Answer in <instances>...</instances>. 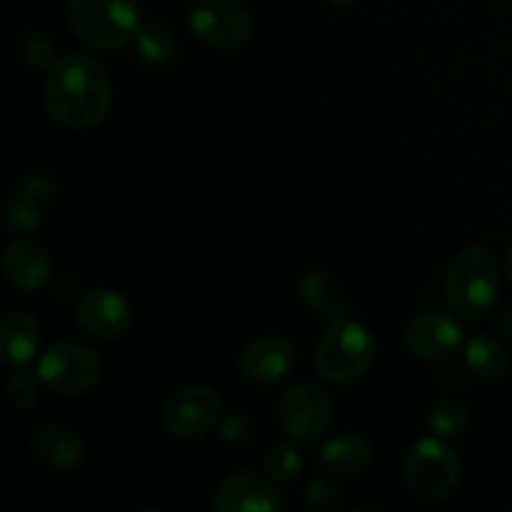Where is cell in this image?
<instances>
[{
    "instance_id": "6da1fadb",
    "label": "cell",
    "mask_w": 512,
    "mask_h": 512,
    "mask_svg": "<svg viewBox=\"0 0 512 512\" xmlns=\"http://www.w3.org/2000/svg\"><path fill=\"white\" fill-rule=\"evenodd\" d=\"M45 110L68 130H88L103 123L113 105L108 70L88 55H65L45 83Z\"/></svg>"
},
{
    "instance_id": "7a4b0ae2",
    "label": "cell",
    "mask_w": 512,
    "mask_h": 512,
    "mask_svg": "<svg viewBox=\"0 0 512 512\" xmlns=\"http://www.w3.org/2000/svg\"><path fill=\"white\" fill-rule=\"evenodd\" d=\"M500 293V268L488 248L470 245L448 265L445 295L455 315L463 320H480L493 310Z\"/></svg>"
},
{
    "instance_id": "3957f363",
    "label": "cell",
    "mask_w": 512,
    "mask_h": 512,
    "mask_svg": "<svg viewBox=\"0 0 512 512\" xmlns=\"http://www.w3.org/2000/svg\"><path fill=\"white\" fill-rule=\"evenodd\" d=\"M68 20L75 38L98 53H115L140 30V0H70Z\"/></svg>"
},
{
    "instance_id": "277c9868",
    "label": "cell",
    "mask_w": 512,
    "mask_h": 512,
    "mask_svg": "<svg viewBox=\"0 0 512 512\" xmlns=\"http://www.w3.org/2000/svg\"><path fill=\"white\" fill-rule=\"evenodd\" d=\"M375 363V340L355 320H335L315 348V370L328 383H355Z\"/></svg>"
},
{
    "instance_id": "5b68a950",
    "label": "cell",
    "mask_w": 512,
    "mask_h": 512,
    "mask_svg": "<svg viewBox=\"0 0 512 512\" xmlns=\"http://www.w3.org/2000/svg\"><path fill=\"white\" fill-rule=\"evenodd\" d=\"M35 373L40 375L48 390L73 398V395L90 393L100 383L103 363L88 345L75 343V340H60L40 355Z\"/></svg>"
},
{
    "instance_id": "8992f818",
    "label": "cell",
    "mask_w": 512,
    "mask_h": 512,
    "mask_svg": "<svg viewBox=\"0 0 512 512\" xmlns=\"http://www.w3.org/2000/svg\"><path fill=\"white\" fill-rule=\"evenodd\" d=\"M460 475L463 463L458 453L438 435L418 440L405 460V483L423 500H445L453 495Z\"/></svg>"
},
{
    "instance_id": "52a82bcc",
    "label": "cell",
    "mask_w": 512,
    "mask_h": 512,
    "mask_svg": "<svg viewBox=\"0 0 512 512\" xmlns=\"http://www.w3.org/2000/svg\"><path fill=\"white\" fill-rule=\"evenodd\" d=\"M280 428L285 430L293 443L310 445L318 443L330 428L333 420V403L313 383H298L283 393L278 403Z\"/></svg>"
},
{
    "instance_id": "ba28073f",
    "label": "cell",
    "mask_w": 512,
    "mask_h": 512,
    "mask_svg": "<svg viewBox=\"0 0 512 512\" xmlns=\"http://www.w3.org/2000/svg\"><path fill=\"white\" fill-rule=\"evenodd\" d=\"M223 400L210 385H185L175 390L163 408V425L173 438L193 440L220 423Z\"/></svg>"
},
{
    "instance_id": "9c48e42d",
    "label": "cell",
    "mask_w": 512,
    "mask_h": 512,
    "mask_svg": "<svg viewBox=\"0 0 512 512\" xmlns=\"http://www.w3.org/2000/svg\"><path fill=\"white\" fill-rule=\"evenodd\" d=\"M190 28L210 48L235 50L253 35V18L240 0H200L190 13Z\"/></svg>"
},
{
    "instance_id": "30bf717a",
    "label": "cell",
    "mask_w": 512,
    "mask_h": 512,
    "mask_svg": "<svg viewBox=\"0 0 512 512\" xmlns=\"http://www.w3.org/2000/svg\"><path fill=\"white\" fill-rule=\"evenodd\" d=\"M75 323L93 338L113 340L128 333L133 325V308L115 290L93 288L80 295L75 305Z\"/></svg>"
},
{
    "instance_id": "8fae6325",
    "label": "cell",
    "mask_w": 512,
    "mask_h": 512,
    "mask_svg": "<svg viewBox=\"0 0 512 512\" xmlns=\"http://www.w3.org/2000/svg\"><path fill=\"white\" fill-rule=\"evenodd\" d=\"M463 345V328L443 310H425L405 328V348L420 360H445Z\"/></svg>"
},
{
    "instance_id": "7c38bea8",
    "label": "cell",
    "mask_w": 512,
    "mask_h": 512,
    "mask_svg": "<svg viewBox=\"0 0 512 512\" xmlns=\"http://www.w3.org/2000/svg\"><path fill=\"white\" fill-rule=\"evenodd\" d=\"M298 363L293 343L280 335H263L245 345L240 353V373L258 385H275L288 378Z\"/></svg>"
},
{
    "instance_id": "4fadbf2b",
    "label": "cell",
    "mask_w": 512,
    "mask_h": 512,
    "mask_svg": "<svg viewBox=\"0 0 512 512\" xmlns=\"http://www.w3.org/2000/svg\"><path fill=\"white\" fill-rule=\"evenodd\" d=\"M270 480V478H268ZM250 470L228 475L215 488L213 505L220 512H275L283 508L278 490Z\"/></svg>"
},
{
    "instance_id": "5bb4252c",
    "label": "cell",
    "mask_w": 512,
    "mask_h": 512,
    "mask_svg": "<svg viewBox=\"0 0 512 512\" xmlns=\"http://www.w3.org/2000/svg\"><path fill=\"white\" fill-rule=\"evenodd\" d=\"M3 270L8 283L18 293L33 295L50 280L53 265H50L48 250L35 240H15L8 245L3 255Z\"/></svg>"
},
{
    "instance_id": "9a60e30c",
    "label": "cell",
    "mask_w": 512,
    "mask_h": 512,
    "mask_svg": "<svg viewBox=\"0 0 512 512\" xmlns=\"http://www.w3.org/2000/svg\"><path fill=\"white\" fill-rule=\"evenodd\" d=\"M55 180L48 178L43 173H35L15 190V195L10 198L8 208H5V220H8L10 230L15 233H28L35 230L45 220L48 210L55 203Z\"/></svg>"
},
{
    "instance_id": "2e32d148",
    "label": "cell",
    "mask_w": 512,
    "mask_h": 512,
    "mask_svg": "<svg viewBox=\"0 0 512 512\" xmlns=\"http://www.w3.org/2000/svg\"><path fill=\"white\" fill-rule=\"evenodd\" d=\"M30 450H33L35 460L43 463L45 468L58 470V473H68V470L78 468L83 463L85 445L83 438L75 433L73 428L60 423L40 425L30 440Z\"/></svg>"
},
{
    "instance_id": "e0dca14e",
    "label": "cell",
    "mask_w": 512,
    "mask_h": 512,
    "mask_svg": "<svg viewBox=\"0 0 512 512\" xmlns=\"http://www.w3.org/2000/svg\"><path fill=\"white\" fill-rule=\"evenodd\" d=\"M40 345V325L30 313H8L0 323V360L8 368H23L35 358Z\"/></svg>"
},
{
    "instance_id": "ac0fdd59",
    "label": "cell",
    "mask_w": 512,
    "mask_h": 512,
    "mask_svg": "<svg viewBox=\"0 0 512 512\" xmlns=\"http://www.w3.org/2000/svg\"><path fill=\"white\" fill-rule=\"evenodd\" d=\"M373 455V443L358 433L335 435L320 450V460H323L325 470L335 475H345V478L368 470L370 463H373Z\"/></svg>"
},
{
    "instance_id": "d6986e66",
    "label": "cell",
    "mask_w": 512,
    "mask_h": 512,
    "mask_svg": "<svg viewBox=\"0 0 512 512\" xmlns=\"http://www.w3.org/2000/svg\"><path fill=\"white\" fill-rule=\"evenodd\" d=\"M298 298L313 315L335 318L343 310V288L325 270H313L298 285Z\"/></svg>"
},
{
    "instance_id": "ffe728a7",
    "label": "cell",
    "mask_w": 512,
    "mask_h": 512,
    "mask_svg": "<svg viewBox=\"0 0 512 512\" xmlns=\"http://www.w3.org/2000/svg\"><path fill=\"white\" fill-rule=\"evenodd\" d=\"M463 363L470 378L488 383V380L500 378L505 373V368H508V353H505V348L495 338L478 335L465 348Z\"/></svg>"
},
{
    "instance_id": "44dd1931",
    "label": "cell",
    "mask_w": 512,
    "mask_h": 512,
    "mask_svg": "<svg viewBox=\"0 0 512 512\" xmlns=\"http://www.w3.org/2000/svg\"><path fill=\"white\" fill-rule=\"evenodd\" d=\"M133 43L140 58L150 65H168L170 60L175 58V53H178V45H175L173 33H170L165 25H158V23L140 25Z\"/></svg>"
},
{
    "instance_id": "7402d4cb",
    "label": "cell",
    "mask_w": 512,
    "mask_h": 512,
    "mask_svg": "<svg viewBox=\"0 0 512 512\" xmlns=\"http://www.w3.org/2000/svg\"><path fill=\"white\" fill-rule=\"evenodd\" d=\"M470 425V413L463 403H455V400H440L428 415V428L430 433L438 435V438H458L468 430Z\"/></svg>"
},
{
    "instance_id": "603a6c76",
    "label": "cell",
    "mask_w": 512,
    "mask_h": 512,
    "mask_svg": "<svg viewBox=\"0 0 512 512\" xmlns=\"http://www.w3.org/2000/svg\"><path fill=\"white\" fill-rule=\"evenodd\" d=\"M263 468L273 483H290L303 470V455L298 453L293 440L290 443H278L268 450Z\"/></svg>"
},
{
    "instance_id": "cb8c5ba5",
    "label": "cell",
    "mask_w": 512,
    "mask_h": 512,
    "mask_svg": "<svg viewBox=\"0 0 512 512\" xmlns=\"http://www.w3.org/2000/svg\"><path fill=\"white\" fill-rule=\"evenodd\" d=\"M40 383H43L40 375L25 370V365L15 370L8 380V398L13 408L20 413H30L40 400Z\"/></svg>"
},
{
    "instance_id": "d4e9b609",
    "label": "cell",
    "mask_w": 512,
    "mask_h": 512,
    "mask_svg": "<svg viewBox=\"0 0 512 512\" xmlns=\"http://www.w3.org/2000/svg\"><path fill=\"white\" fill-rule=\"evenodd\" d=\"M20 55H23L25 63L35 70H53L60 60L55 45L40 33L25 35L23 43H20Z\"/></svg>"
},
{
    "instance_id": "484cf974",
    "label": "cell",
    "mask_w": 512,
    "mask_h": 512,
    "mask_svg": "<svg viewBox=\"0 0 512 512\" xmlns=\"http://www.w3.org/2000/svg\"><path fill=\"white\" fill-rule=\"evenodd\" d=\"M220 440L228 445H248L255 440V428L253 420L245 413H228L225 418H220Z\"/></svg>"
},
{
    "instance_id": "4316f807",
    "label": "cell",
    "mask_w": 512,
    "mask_h": 512,
    "mask_svg": "<svg viewBox=\"0 0 512 512\" xmlns=\"http://www.w3.org/2000/svg\"><path fill=\"white\" fill-rule=\"evenodd\" d=\"M305 500H308L310 508L315 510H328L335 512L343 508V495L328 480H313V483L305 488Z\"/></svg>"
},
{
    "instance_id": "83f0119b",
    "label": "cell",
    "mask_w": 512,
    "mask_h": 512,
    "mask_svg": "<svg viewBox=\"0 0 512 512\" xmlns=\"http://www.w3.org/2000/svg\"><path fill=\"white\" fill-rule=\"evenodd\" d=\"M498 333L503 335L505 340H510V343H512V305L508 310H505L503 318L498 320Z\"/></svg>"
},
{
    "instance_id": "f1b7e54d",
    "label": "cell",
    "mask_w": 512,
    "mask_h": 512,
    "mask_svg": "<svg viewBox=\"0 0 512 512\" xmlns=\"http://www.w3.org/2000/svg\"><path fill=\"white\" fill-rule=\"evenodd\" d=\"M505 273H508V278H510V283H512V240H510V245H508V253H505Z\"/></svg>"
},
{
    "instance_id": "f546056e",
    "label": "cell",
    "mask_w": 512,
    "mask_h": 512,
    "mask_svg": "<svg viewBox=\"0 0 512 512\" xmlns=\"http://www.w3.org/2000/svg\"><path fill=\"white\" fill-rule=\"evenodd\" d=\"M330 5H353V3H358V0H328Z\"/></svg>"
}]
</instances>
